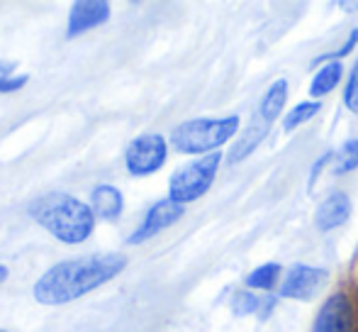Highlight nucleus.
<instances>
[{
    "label": "nucleus",
    "mask_w": 358,
    "mask_h": 332,
    "mask_svg": "<svg viewBox=\"0 0 358 332\" xmlns=\"http://www.w3.org/2000/svg\"><path fill=\"white\" fill-rule=\"evenodd\" d=\"M127 264L129 259L122 251H100L64 259L39 276L32 289L34 300L42 305H66L117 279Z\"/></svg>",
    "instance_id": "1"
},
{
    "label": "nucleus",
    "mask_w": 358,
    "mask_h": 332,
    "mask_svg": "<svg viewBox=\"0 0 358 332\" xmlns=\"http://www.w3.org/2000/svg\"><path fill=\"white\" fill-rule=\"evenodd\" d=\"M29 218L66 244H80L93 235L95 213L88 203L64 191L39 195L29 203Z\"/></svg>",
    "instance_id": "2"
},
{
    "label": "nucleus",
    "mask_w": 358,
    "mask_h": 332,
    "mask_svg": "<svg viewBox=\"0 0 358 332\" xmlns=\"http://www.w3.org/2000/svg\"><path fill=\"white\" fill-rule=\"evenodd\" d=\"M241 120L239 115H224V118H193L176 125L171 132V147L178 154H215L220 147L239 134Z\"/></svg>",
    "instance_id": "3"
},
{
    "label": "nucleus",
    "mask_w": 358,
    "mask_h": 332,
    "mask_svg": "<svg viewBox=\"0 0 358 332\" xmlns=\"http://www.w3.org/2000/svg\"><path fill=\"white\" fill-rule=\"evenodd\" d=\"M220 164H222V154L215 152V154H205V157H198L195 162L180 166L169 179V198L180 205L200 200L213 188Z\"/></svg>",
    "instance_id": "4"
},
{
    "label": "nucleus",
    "mask_w": 358,
    "mask_h": 332,
    "mask_svg": "<svg viewBox=\"0 0 358 332\" xmlns=\"http://www.w3.org/2000/svg\"><path fill=\"white\" fill-rule=\"evenodd\" d=\"M169 159V142L159 132H144L124 149V166L132 176H151Z\"/></svg>",
    "instance_id": "5"
},
{
    "label": "nucleus",
    "mask_w": 358,
    "mask_h": 332,
    "mask_svg": "<svg viewBox=\"0 0 358 332\" xmlns=\"http://www.w3.org/2000/svg\"><path fill=\"white\" fill-rule=\"evenodd\" d=\"M327 279H329V271L322 269V266L292 264L278 286V298L312 300L322 289H324Z\"/></svg>",
    "instance_id": "6"
},
{
    "label": "nucleus",
    "mask_w": 358,
    "mask_h": 332,
    "mask_svg": "<svg viewBox=\"0 0 358 332\" xmlns=\"http://www.w3.org/2000/svg\"><path fill=\"white\" fill-rule=\"evenodd\" d=\"M312 332H356V310L349 293L336 291L322 303Z\"/></svg>",
    "instance_id": "7"
},
{
    "label": "nucleus",
    "mask_w": 358,
    "mask_h": 332,
    "mask_svg": "<svg viewBox=\"0 0 358 332\" xmlns=\"http://www.w3.org/2000/svg\"><path fill=\"white\" fill-rule=\"evenodd\" d=\"M185 215V208L180 203L171 198H161L146 210L144 220L139 223V228H134V233L127 237V244H142L149 242L151 237H156L159 233H164L166 228H171L173 223H178Z\"/></svg>",
    "instance_id": "8"
},
{
    "label": "nucleus",
    "mask_w": 358,
    "mask_h": 332,
    "mask_svg": "<svg viewBox=\"0 0 358 332\" xmlns=\"http://www.w3.org/2000/svg\"><path fill=\"white\" fill-rule=\"evenodd\" d=\"M110 3L108 0H76L69 13V25H66V37H80L88 29H95L100 25H105L110 20Z\"/></svg>",
    "instance_id": "9"
},
{
    "label": "nucleus",
    "mask_w": 358,
    "mask_h": 332,
    "mask_svg": "<svg viewBox=\"0 0 358 332\" xmlns=\"http://www.w3.org/2000/svg\"><path fill=\"white\" fill-rule=\"evenodd\" d=\"M351 210H354L351 195L346 193V191H331L315 210L317 230H320V233H331V230L341 228V225L351 218Z\"/></svg>",
    "instance_id": "10"
},
{
    "label": "nucleus",
    "mask_w": 358,
    "mask_h": 332,
    "mask_svg": "<svg viewBox=\"0 0 358 332\" xmlns=\"http://www.w3.org/2000/svg\"><path fill=\"white\" fill-rule=\"evenodd\" d=\"M268 130H271V125H266L264 120L254 113V118L249 120V125L241 130L239 137H236V142L231 144L229 154H227V162L239 164V162H244L246 157H251V154L261 147V142L268 137Z\"/></svg>",
    "instance_id": "11"
},
{
    "label": "nucleus",
    "mask_w": 358,
    "mask_h": 332,
    "mask_svg": "<svg viewBox=\"0 0 358 332\" xmlns=\"http://www.w3.org/2000/svg\"><path fill=\"white\" fill-rule=\"evenodd\" d=\"M90 208H93L95 218L105 220V223H115L124 210V198L120 188L110 184H100L90 191Z\"/></svg>",
    "instance_id": "12"
},
{
    "label": "nucleus",
    "mask_w": 358,
    "mask_h": 332,
    "mask_svg": "<svg viewBox=\"0 0 358 332\" xmlns=\"http://www.w3.org/2000/svg\"><path fill=\"white\" fill-rule=\"evenodd\" d=\"M287 93H290V85H287V78H275L268 88L264 90L259 100V108H256V115L264 120L266 125H273L275 120L283 115L285 105H287Z\"/></svg>",
    "instance_id": "13"
},
{
    "label": "nucleus",
    "mask_w": 358,
    "mask_h": 332,
    "mask_svg": "<svg viewBox=\"0 0 358 332\" xmlns=\"http://www.w3.org/2000/svg\"><path fill=\"white\" fill-rule=\"evenodd\" d=\"M341 78H344V64L324 62V64H320V69H317L315 74H312L307 93L312 95V100H320V98H324V95H329L331 90L341 83Z\"/></svg>",
    "instance_id": "14"
},
{
    "label": "nucleus",
    "mask_w": 358,
    "mask_h": 332,
    "mask_svg": "<svg viewBox=\"0 0 358 332\" xmlns=\"http://www.w3.org/2000/svg\"><path fill=\"white\" fill-rule=\"evenodd\" d=\"M280 271H283V266H280L278 261H266V264L256 266V269H251L249 274L244 276V289L273 291L280 279Z\"/></svg>",
    "instance_id": "15"
},
{
    "label": "nucleus",
    "mask_w": 358,
    "mask_h": 332,
    "mask_svg": "<svg viewBox=\"0 0 358 332\" xmlns=\"http://www.w3.org/2000/svg\"><path fill=\"white\" fill-rule=\"evenodd\" d=\"M356 169H358V137H351V139H346V142H341L339 149L334 152V159H331V174L346 176Z\"/></svg>",
    "instance_id": "16"
},
{
    "label": "nucleus",
    "mask_w": 358,
    "mask_h": 332,
    "mask_svg": "<svg viewBox=\"0 0 358 332\" xmlns=\"http://www.w3.org/2000/svg\"><path fill=\"white\" fill-rule=\"evenodd\" d=\"M322 110V100H302L295 108H290L283 118V130L285 132H295L297 127H302L305 123H310L312 118H317Z\"/></svg>",
    "instance_id": "17"
},
{
    "label": "nucleus",
    "mask_w": 358,
    "mask_h": 332,
    "mask_svg": "<svg viewBox=\"0 0 358 332\" xmlns=\"http://www.w3.org/2000/svg\"><path fill=\"white\" fill-rule=\"evenodd\" d=\"M261 303H264V298H259L256 291H249V289L234 291V296H231V300H229L231 313L239 315V318H246V315H254V313L259 315Z\"/></svg>",
    "instance_id": "18"
},
{
    "label": "nucleus",
    "mask_w": 358,
    "mask_h": 332,
    "mask_svg": "<svg viewBox=\"0 0 358 332\" xmlns=\"http://www.w3.org/2000/svg\"><path fill=\"white\" fill-rule=\"evenodd\" d=\"M344 105L351 113L358 115V57H356L354 67H351L349 78H346V85H344Z\"/></svg>",
    "instance_id": "19"
},
{
    "label": "nucleus",
    "mask_w": 358,
    "mask_h": 332,
    "mask_svg": "<svg viewBox=\"0 0 358 332\" xmlns=\"http://www.w3.org/2000/svg\"><path fill=\"white\" fill-rule=\"evenodd\" d=\"M356 44H358V27H354L349 32V37L344 39V44H341L336 52H331V54H324V57H320V59H315V64H324V62H341L344 57H349L351 52L356 49Z\"/></svg>",
    "instance_id": "20"
},
{
    "label": "nucleus",
    "mask_w": 358,
    "mask_h": 332,
    "mask_svg": "<svg viewBox=\"0 0 358 332\" xmlns=\"http://www.w3.org/2000/svg\"><path fill=\"white\" fill-rule=\"evenodd\" d=\"M331 159H334V152H324L315 164H312V169H310V186H315V181L320 179V174H322V169H324V166L329 164Z\"/></svg>",
    "instance_id": "21"
},
{
    "label": "nucleus",
    "mask_w": 358,
    "mask_h": 332,
    "mask_svg": "<svg viewBox=\"0 0 358 332\" xmlns=\"http://www.w3.org/2000/svg\"><path fill=\"white\" fill-rule=\"evenodd\" d=\"M13 74H15V64H10V62H0V78L13 76Z\"/></svg>",
    "instance_id": "22"
},
{
    "label": "nucleus",
    "mask_w": 358,
    "mask_h": 332,
    "mask_svg": "<svg viewBox=\"0 0 358 332\" xmlns=\"http://www.w3.org/2000/svg\"><path fill=\"white\" fill-rule=\"evenodd\" d=\"M5 281H8V266L0 264V284H5Z\"/></svg>",
    "instance_id": "23"
},
{
    "label": "nucleus",
    "mask_w": 358,
    "mask_h": 332,
    "mask_svg": "<svg viewBox=\"0 0 358 332\" xmlns=\"http://www.w3.org/2000/svg\"><path fill=\"white\" fill-rule=\"evenodd\" d=\"M341 8H346V10H358V3H341Z\"/></svg>",
    "instance_id": "24"
},
{
    "label": "nucleus",
    "mask_w": 358,
    "mask_h": 332,
    "mask_svg": "<svg viewBox=\"0 0 358 332\" xmlns=\"http://www.w3.org/2000/svg\"><path fill=\"white\" fill-rule=\"evenodd\" d=\"M0 332H5V330H0Z\"/></svg>",
    "instance_id": "25"
}]
</instances>
